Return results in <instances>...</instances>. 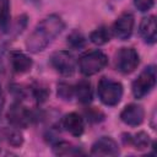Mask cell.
Listing matches in <instances>:
<instances>
[{"mask_svg":"<svg viewBox=\"0 0 157 157\" xmlns=\"http://www.w3.org/2000/svg\"><path fill=\"white\" fill-rule=\"evenodd\" d=\"M65 28V22L59 15H49L44 17L28 36L26 48L31 53L44 50Z\"/></svg>","mask_w":157,"mask_h":157,"instance_id":"6da1fadb","label":"cell"},{"mask_svg":"<svg viewBox=\"0 0 157 157\" xmlns=\"http://www.w3.org/2000/svg\"><path fill=\"white\" fill-rule=\"evenodd\" d=\"M98 97L105 105H117L123 97V85L109 77H102L97 87Z\"/></svg>","mask_w":157,"mask_h":157,"instance_id":"7a4b0ae2","label":"cell"},{"mask_svg":"<svg viewBox=\"0 0 157 157\" xmlns=\"http://www.w3.org/2000/svg\"><path fill=\"white\" fill-rule=\"evenodd\" d=\"M108 58L102 50H91L82 54L78 59V69L82 75L92 76L105 67Z\"/></svg>","mask_w":157,"mask_h":157,"instance_id":"3957f363","label":"cell"},{"mask_svg":"<svg viewBox=\"0 0 157 157\" xmlns=\"http://www.w3.org/2000/svg\"><path fill=\"white\" fill-rule=\"evenodd\" d=\"M156 85V67L153 65H150L145 67L139 76L132 81L131 91L135 98H142L146 94H148L152 88Z\"/></svg>","mask_w":157,"mask_h":157,"instance_id":"277c9868","label":"cell"},{"mask_svg":"<svg viewBox=\"0 0 157 157\" xmlns=\"http://www.w3.org/2000/svg\"><path fill=\"white\" fill-rule=\"evenodd\" d=\"M140 56L134 48H120L114 55V67L121 74H131L139 65Z\"/></svg>","mask_w":157,"mask_h":157,"instance_id":"5b68a950","label":"cell"},{"mask_svg":"<svg viewBox=\"0 0 157 157\" xmlns=\"http://www.w3.org/2000/svg\"><path fill=\"white\" fill-rule=\"evenodd\" d=\"M49 63L52 67L63 76H71L75 72V58L67 50L54 52L49 58Z\"/></svg>","mask_w":157,"mask_h":157,"instance_id":"8992f818","label":"cell"},{"mask_svg":"<svg viewBox=\"0 0 157 157\" xmlns=\"http://www.w3.org/2000/svg\"><path fill=\"white\" fill-rule=\"evenodd\" d=\"M6 118H7V121L11 124V126L23 129L31 124L33 115L31 110L26 108L21 102H15L9 108L6 113Z\"/></svg>","mask_w":157,"mask_h":157,"instance_id":"52a82bcc","label":"cell"},{"mask_svg":"<svg viewBox=\"0 0 157 157\" xmlns=\"http://www.w3.org/2000/svg\"><path fill=\"white\" fill-rule=\"evenodd\" d=\"M134 15L131 12H124L121 13L115 22L113 23L112 32L113 36L120 40H126L130 38L132 29H134Z\"/></svg>","mask_w":157,"mask_h":157,"instance_id":"ba28073f","label":"cell"},{"mask_svg":"<svg viewBox=\"0 0 157 157\" xmlns=\"http://www.w3.org/2000/svg\"><path fill=\"white\" fill-rule=\"evenodd\" d=\"M92 156H117L119 155V147L114 139L110 136H102L96 140L91 147Z\"/></svg>","mask_w":157,"mask_h":157,"instance_id":"9c48e42d","label":"cell"},{"mask_svg":"<svg viewBox=\"0 0 157 157\" xmlns=\"http://www.w3.org/2000/svg\"><path fill=\"white\" fill-rule=\"evenodd\" d=\"M145 118V110L141 105L131 103L128 104L120 113V119L124 124L130 126H137L144 121Z\"/></svg>","mask_w":157,"mask_h":157,"instance_id":"30bf717a","label":"cell"},{"mask_svg":"<svg viewBox=\"0 0 157 157\" xmlns=\"http://www.w3.org/2000/svg\"><path fill=\"white\" fill-rule=\"evenodd\" d=\"M139 33H140V36L145 43H147V44H155L156 43L157 25H156V17L153 15L142 18L140 27H139Z\"/></svg>","mask_w":157,"mask_h":157,"instance_id":"8fae6325","label":"cell"},{"mask_svg":"<svg viewBox=\"0 0 157 157\" xmlns=\"http://www.w3.org/2000/svg\"><path fill=\"white\" fill-rule=\"evenodd\" d=\"M10 64L15 74H25L31 70L33 61L25 53L20 50H12L10 53Z\"/></svg>","mask_w":157,"mask_h":157,"instance_id":"7c38bea8","label":"cell"},{"mask_svg":"<svg viewBox=\"0 0 157 157\" xmlns=\"http://www.w3.org/2000/svg\"><path fill=\"white\" fill-rule=\"evenodd\" d=\"M63 126L65 128V130L71 134L72 136H81L83 134L85 130V121L82 119V117L75 112L66 114L63 118Z\"/></svg>","mask_w":157,"mask_h":157,"instance_id":"4fadbf2b","label":"cell"},{"mask_svg":"<svg viewBox=\"0 0 157 157\" xmlns=\"http://www.w3.org/2000/svg\"><path fill=\"white\" fill-rule=\"evenodd\" d=\"M123 141L125 144L132 145L134 148L136 150H145L150 146L151 144V139L150 135L145 131H139L134 135L131 134H123Z\"/></svg>","mask_w":157,"mask_h":157,"instance_id":"5bb4252c","label":"cell"},{"mask_svg":"<svg viewBox=\"0 0 157 157\" xmlns=\"http://www.w3.org/2000/svg\"><path fill=\"white\" fill-rule=\"evenodd\" d=\"M74 94L77 97L78 102H81L82 104H88L93 97L90 81L81 80L76 86H74Z\"/></svg>","mask_w":157,"mask_h":157,"instance_id":"9a60e30c","label":"cell"},{"mask_svg":"<svg viewBox=\"0 0 157 157\" xmlns=\"http://www.w3.org/2000/svg\"><path fill=\"white\" fill-rule=\"evenodd\" d=\"M53 151L58 156H74V155L83 153L80 148L66 141H55L53 144Z\"/></svg>","mask_w":157,"mask_h":157,"instance_id":"2e32d148","label":"cell"},{"mask_svg":"<svg viewBox=\"0 0 157 157\" xmlns=\"http://www.w3.org/2000/svg\"><path fill=\"white\" fill-rule=\"evenodd\" d=\"M2 136L5 137V140L7 141V144H10L13 147H18L22 145L23 142V136L20 132L18 128H4L2 129Z\"/></svg>","mask_w":157,"mask_h":157,"instance_id":"e0dca14e","label":"cell"},{"mask_svg":"<svg viewBox=\"0 0 157 157\" xmlns=\"http://www.w3.org/2000/svg\"><path fill=\"white\" fill-rule=\"evenodd\" d=\"M90 40L93 43V44H97V45H103L105 43H108L110 40V33H109V29L104 26H101L98 27L97 29H94L93 32H91L90 34Z\"/></svg>","mask_w":157,"mask_h":157,"instance_id":"ac0fdd59","label":"cell"},{"mask_svg":"<svg viewBox=\"0 0 157 157\" xmlns=\"http://www.w3.org/2000/svg\"><path fill=\"white\" fill-rule=\"evenodd\" d=\"M10 26V0H0V28L5 32Z\"/></svg>","mask_w":157,"mask_h":157,"instance_id":"d6986e66","label":"cell"},{"mask_svg":"<svg viewBox=\"0 0 157 157\" xmlns=\"http://www.w3.org/2000/svg\"><path fill=\"white\" fill-rule=\"evenodd\" d=\"M31 92H32V96L34 97V99L38 103H43L48 98V96L50 93L49 88L45 85L40 83V82H34L32 85V87H31Z\"/></svg>","mask_w":157,"mask_h":157,"instance_id":"ffe728a7","label":"cell"},{"mask_svg":"<svg viewBox=\"0 0 157 157\" xmlns=\"http://www.w3.org/2000/svg\"><path fill=\"white\" fill-rule=\"evenodd\" d=\"M66 42H67V44H69L70 48H72V49H81L86 44V38H85V36L81 32L72 31L67 36V40Z\"/></svg>","mask_w":157,"mask_h":157,"instance_id":"44dd1931","label":"cell"},{"mask_svg":"<svg viewBox=\"0 0 157 157\" xmlns=\"http://www.w3.org/2000/svg\"><path fill=\"white\" fill-rule=\"evenodd\" d=\"M56 93L60 98H63L65 101H70L74 96V86H71L70 83H66V82H59Z\"/></svg>","mask_w":157,"mask_h":157,"instance_id":"7402d4cb","label":"cell"},{"mask_svg":"<svg viewBox=\"0 0 157 157\" xmlns=\"http://www.w3.org/2000/svg\"><path fill=\"white\" fill-rule=\"evenodd\" d=\"M153 0H134V4L136 6V9L141 12H146L148 11L152 6H153Z\"/></svg>","mask_w":157,"mask_h":157,"instance_id":"603a6c76","label":"cell"},{"mask_svg":"<svg viewBox=\"0 0 157 157\" xmlns=\"http://www.w3.org/2000/svg\"><path fill=\"white\" fill-rule=\"evenodd\" d=\"M4 105H5V96H4V92H2V88H1V85H0V115L2 113Z\"/></svg>","mask_w":157,"mask_h":157,"instance_id":"cb8c5ba5","label":"cell"},{"mask_svg":"<svg viewBox=\"0 0 157 157\" xmlns=\"http://www.w3.org/2000/svg\"><path fill=\"white\" fill-rule=\"evenodd\" d=\"M26 1H27V2H29V4H33V5H37V4H38V2L40 1V0H26Z\"/></svg>","mask_w":157,"mask_h":157,"instance_id":"d4e9b609","label":"cell"}]
</instances>
